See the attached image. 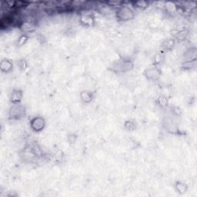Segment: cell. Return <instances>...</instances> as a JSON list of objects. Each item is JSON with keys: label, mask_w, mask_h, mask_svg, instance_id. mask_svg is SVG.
Returning a JSON list of instances; mask_svg holds the SVG:
<instances>
[{"label": "cell", "mask_w": 197, "mask_h": 197, "mask_svg": "<svg viewBox=\"0 0 197 197\" xmlns=\"http://www.w3.org/2000/svg\"><path fill=\"white\" fill-rule=\"evenodd\" d=\"M118 16L122 20H128L133 17L132 11L127 7L122 8L118 12Z\"/></svg>", "instance_id": "6da1fadb"}, {"label": "cell", "mask_w": 197, "mask_h": 197, "mask_svg": "<svg viewBox=\"0 0 197 197\" xmlns=\"http://www.w3.org/2000/svg\"><path fill=\"white\" fill-rule=\"evenodd\" d=\"M45 122H44V119L42 118H35L32 121V126H33L34 130L39 131L41 130L44 127Z\"/></svg>", "instance_id": "7a4b0ae2"}, {"label": "cell", "mask_w": 197, "mask_h": 197, "mask_svg": "<svg viewBox=\"0 0 197 197\" xmlns=\"http://www.w3.org/2000/svg\"><path fill=\"white\" fill-rule=\"evenodd\" d=\"M21 98H22V94H21L19 90H14L12 93V96H11V100L13 103H19V102L21 100Z\"/></svg>", "instance_id": "3957f363"}, {"label": "cell", "mask_w": 197, "mask_h": 197, "mask_svg": "<svg viewBox=\"0 0 197 197\" xmlns=\"http://www.w3.org/2000/svg\"><path fill=\"white\" fill-rule=\"evenodd\" d=\"M11 68H12V63L9 61L5 60L1 63V69H2V70L5 72V73L10 70Z\"/></svg>", "instance_id": "277c9868"}, {"label": "cell", "mask_w": 197, "mask_h": 197, "mask_svg": "<svg viewBox=\"0 0 197 197\" xmlns=\"http://www.w3.org/2000/svg\"><path fill=\"white\" fill-rule=\"evenodd\" d=\"M82 98H83V100H84V101L86 102H89L91 100V94L89 93H88V92H84L82 94Z\"/></svg>", "instance_id": "5b68a950"}, {"label": "cell", "mask_w": 197, "mask_h": 197, "mask_svg": "<svg viewBox=\"0 0 197 197\" xmlns=\"http://www.w3.org/2000/svg\"><path fill=\"white\" fill-rule=\"evenodd\" d=\"M33 29V24L31 23H24L23 25V29L25 31H30Z\"/></svg>", "instance_id": "8992f818"}, {"label": "cell", "mask_w": 197, "mask_h": 197, "mask_svg": "<svg viewBox=\"0 0 197 197\" xmlns=\"http://www.w3.org/2000/svg\"><path fill=\"white\" fill-rule=\"evenodd\" d=\"M28 39L27 35H22V36H20V38L19 39L18 43H19V45H20V46H22V45H23V44L26 42V39Z\"/></svg>", "instance_id": "52a82bcc"}]
</instances>
